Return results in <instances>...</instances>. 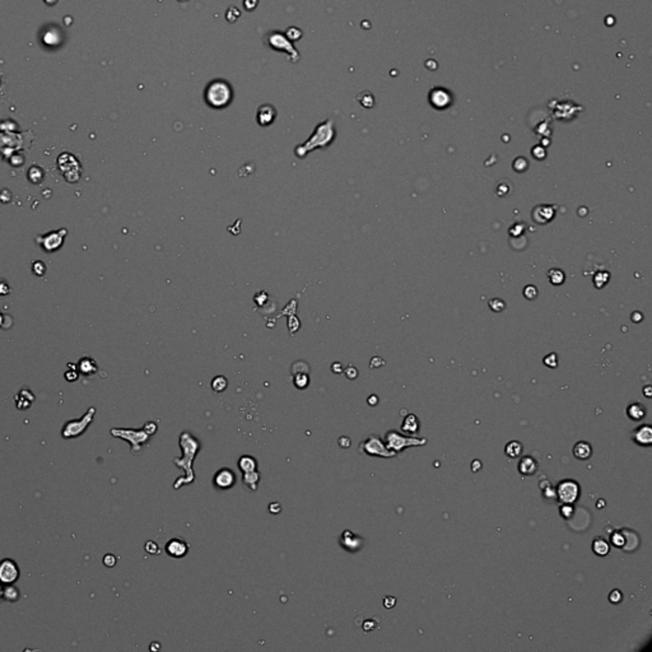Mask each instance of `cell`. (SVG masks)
Listing matches in <instances>:
<instances>
[{
  "label": "cell",
  "mask_w": 652,
  "mask_h": 652,
  "mask_svg": "<svg viewBox=\"0 0 652 652\" xmlns=\"http://www.w3.org/2000/svg\"><path fill=\"white\" fill-rule=\"evenodd\" d=\"M178 445H180V447H181L182 451V458H175L174 459V464L177 466V468L182 469L185 471L184 477H180L175 480L174 483V489L178 491V489L181 488L182 485H189L192 484L195 481V473L194 469H192V464H194L195 456L198 454L199 451H200V447H202V445H200V441L198 438L192 436L190 432L188 430H185L180 434V438H178Z\"/></svg>",
  "instance_id": "1"
},
{
  "label": "cell",
  "mask_w": 652,
  "mask_h": 652,
  "mask_svg": "<svg viewBox=\"0 0 652 652\" xmlns=\"http://www.w3.org/2000/svg\"><path fill=\"white\" fill-rule=\"evenodd\" d=\"M233 99V88L228 80L222 78L213 79L205 86L204 101L209 107L215 110L225 109Z\"/></svg>",
  "instance_id": "2"
},
{
  "label": "cell",
  "mask_w": 652,
  "mask_h": 652,
  "mask_svg": "<svg viewBox=\"0 0 652 652\" xmlns=\"http://www.w3.org/2000/svg\"><path fill=\"white\" fill-rule=\"evenodd\" d=\"M264 42H265L268 48L274 50V51L287 54L288 59L292 63H298L301 60V54L297 51V48L293 46V42L289 41L286 33H283V32L278 31V30H273V31L268 32L265 38H264Z\"/></svg>",
  "instance_id": "3"
},
{
  "label": "cell",
  "mask_w": 652,
  "mask_h": 652,
  "mask_svg": "<svg viewBox=\"0 0 652 652\" xmlns=\"http://www.w3.org/2000/svg\"><path fill=\"white\" fill-rule=\"evenodd\" d=\"M110 433L113 437L121 438L124 441H127L131 445V452L133 454H139L142 451V446L147 444L149 441V434L142 428V429H127V428H112L110 430Z\"/></svg>",
  "instance_id": "4"
},
{
  "label": "cell",
  "mask_w": 652,
  "mask_h": 652,
  "mask_svg": "<svg viewBox=\"0 0 652 652\" xmlns=\"http://www.w3.org/2000/svg\"><path fill=\"white\" fill-rule=\"evenodd\" d=\"M426 444H427V438L408 437V436L400 434L396 430H389L385 436L386 447L396 452V454L400 452V451H403L404 448L410 447V446H423Z\"/></svg>",
  "instance_id": "5"
},
{
  "label": "cell",
  "mask_w": 652,
  "mask_h": 652,
  "mask_svg": "<svg viewBox=\"0 0 652 652\" xmlns=\"http://www.w3.org/2000/svg\"><path fill=\"white\" fill-rule=\"evenodd\" d=\"M95 414H96V408L91 406L82 418H79L77 420H69L68 423H65L64 428L62 430L63 437L65 440H69V438H75L82 436L87 430L89 424L93 422Z\"/></svg>",
  "instance_id": "6"
},
{
  "label": "cell",
  "mask_w": 652,
  "mask_h": 652,
  "mask_svg": "<svg viewBox=\"0 0 652 652\" xmlns=\"http://www.w3.org/2000/svg\"><path fill=\"white\" fill-rule=\"evenodd\" d=\"M359 448L362 452H365L366 455H368V456H380V458H394L396 456V452L394 451L389 450V448L386 447L385 442H383L380 436L377 434H371L368 437L366 438L363 441L362 444L359 445Z\"/></svg>",
  "instance_id": "7"
},
{
  "label": "cell",
  "mask_w": 652,
  "mask_h": 652,
  "mask_svg": "<svg viewBox=\"0 0 652 652\" xmlns=\"http://www.w3.org/2000/svg\"><path fill=\"white\" fill-rule=\"evenodd\" d=\"M334 134L335 130L333 120H326V121L321 123L316 127L314 135L310 138V140L306 142L303 148L312 149L314 147H318V145H326V144H329V142H332L333 138H334Z\"/></svg>",
  "instance_id": "8"
},
{
  "label": "cell",
  "mask_w": 652,
  "mask_h": 652,
  "mask_svg": "<svg viewBox=\"0 0 652 652\" xmlns=\"http://www.w3.org/2000/svg\"><path fill=\"white\" fill-rule=\"evenodd\" d=\"M556 492H557V499H558L560 503L573 505V503L578 499V497H580L581 488L580 484H578L576 480H573V479H563V480L559 481L558 485H557Z\"/></svg>",
  "instance_id": "9"
},
{
  "label": "cell",
  "mask_w": 652,
  "mask_h": 652,
  "mask_svg": "<svg viewBox=\"0 0 652 652\" xmlns=\"http://www.w3.org/2000/svg\"><path fill=\"white\" fill-rule=\"evenodd\" d=\"M19 577V567L11 558L0 562V581L5 585H12Z\"/></svg>",
  "instance_id": "10"
},
{
  "label": "cell",
  "mask_w": 652,
  "mask_h": 652,
  "mask_svg": "<svg viewBox=\"0 0 652 652\" xmlns=\"http://www.w3.org/2000/svg\"><path fill=\"white\" fill-rule=\"evenodd\" d=\"M189 549H190V544L182 538H172L164 545L166 553L176 559L184 558L189 553Z\"/></svg>",
  "instance_id": "11"
},
{
  "label": "cell",
  "mask_w": 652,
  "mask_h": 652,
  "mask_svg": "<svg viewBox=\"0 0 652 652\" xmlns=\"http://www.w3.org/2000/svg\"><path fill=\"white\" fill-rule=\"evenodd\" d=\"M213 484L215 488L221 489V491L231 489L236 484V474L228 468L219 469L214 474Z\"/></svg>",
  "instance_id": "12"
},
{
  "label": "cell",
  "mask_w": 652,
  "mask_h": 652,
  "mask_svg": "<svg viewBox=\"0 0 652 652\" xmlns=\"http://www.w3.org/2000/svg\"><path fill=\"white\" fill-rule=\"evenodd\" d=\"M632 440L639 446H650L652 444V427L650 424H642L632 432Z\"/></svg>",
  "instance_id": "13"
},
{
  "label": "cell",
  "mask_w": 652,
  "mask_h": 652,
  "mask_svg": "<svg viewBox=\"0 0 652 652\" xmlns=\"http://www.w3.org/2000/svg\"><path fill=\"white\" fill-rule=\"evenodd\" d=\"M340 545L348 552H357L363 545L362 538L353 534L350 530H345L340 538Z\"/></svg>",
  "instance_id": "14"
},
{
  "label": "cell",
  "mask_w": 652,
  "mask_h": 652,
  "mask_svg": "<svg viewBox=\"0 0 652 652\" xmlns=\"http://www.w3.org/2000/svg\"><path fill=\"white\" fill-rule=\"evenodd\" d=\"M275 117H277V110L274 109V106H271V105H263L261 107H259L257 123L261 127H268L270 124H273Z\"/></svg>",
  "instance_id": "15"
},
{
  "label": "cell",
  "mask_w": 652,
  "mask_h": 652,
  "mask_svg": "<svg viewBox=\"0 0 652 652\" xmlns=\"http://www.w3.org/2000/svg\"><path fill=\"white\" fill-rule=\"evenodd\" d=\"M519 473L524 477L526 475H534L538 470V461L531 456H524L520 459V462L517 465Z\"/></svg>",
  "instance_id": "16"
},
{
  "label": "cell",
  "mask_w": 652,
  "mask_h": 652,
  "mask_svg": "<svg viewBox=\"0 0 652 652\" xmlns=\"http://www.w3.org/2000/svg\"><path fill=\"white\" fill-rule=\"evenodd\" d=\"M624 534V545L621 550L624 552H635L639 545V536L638 534L629 529H621Z\"/></svg>",
  "instance_id": "17"
},
{
  "label": "cell",
  "mask_w": 652,
  "mask_h": 652,
  "mask_svg": "<svg viewBox=\"0 0 652 652\" xmlns=\"http://www.w3.org/2000/svg\"><path fill=\"white\" fill-rule=\"evenodd\" d=\"M573 455L578 460H588L592 455V447L586 441H580L573 446Z\"/></svg>",
  "instance_id": "18"
},
{
  "label": "cell",
  "mask_w": 652,
  "mask_h": 652,
  "mask_svg": "<svg viewBox=\"0 0 652 652\" xmlns=\"http://www.w3.org/2000/svg\"><path fill=\"white\" fill-rule=\"evenodd\" d=\"M401 430L404 433L414 434L419 430V420L415 414H408L401 423Z\"/></svg>",
  "instance_id": "19"
},
{
  "label": "cell",
  "mask_w": 652,
  "mask_h": 652,
  "mask_svg": "<svg viewBox=\"0 0 652 652\" xmlns=\"http://www.w3.org/2000/svg\"><path fill=\"white\" fill-rule=\"evenodd\" d=\"M627 415H628L631 419L633 420H641L645 418L646 415V408L643 404L638 403V401H635V403H631L627 408Z\"/></svg>",
  "instance_id": "20"
},
{
  "label": "cell",
  "mask_w": 652,
  "mask_h": 652,
  "mask_svg": "<svg viewBox=\"0 0 652 652\" xmlns=\"http://www.w3.org/2000/svg\"><path fill=\"white\" fill-rule=\"evenodd\" d=\"M592 550H594V553L599 557H605L608 556L609 552H610V545L604 538H601V536H596L594 540H592Z\"/></svg>",
  "instance_id": "21"
},
{
  "label": "cell",
  "mask_w": 652,
  "mask_h": 652,
  "mask_svg": "<svg viewBox=\"0 0 652 652\" xmlns=\"http://www.w3.org/2000/svg\"><path fill=\"white\" fill-rule=\"evenodd\" d=\"M237 465H239V470L242 471V473L254 471L257 469L256 459L254 458V456H250V455H243V456H241V458L239 459Z\"/></svg>",
  "instance_id": "22"
},
{
  "label": "cell",
  "mask_w": 652,
  "mask_h": 652,
  "mask_svg": "<svg viewBox=\"0 0 652 652\" xmlns=\"http://www.w3.org/2000/svg\"><path fill=\"white\" fill-rule=\"evenodd\" d=\"M242 481L243 484L246 485L249 489H251V491H256L257 484H259L260 481V473L257 470L243 473Z\"/></svg>",
  "instance_id": "23"
},
{
  "label": "cell",
  "mask_w": 652,
  "mask_h": 652,
  "mask_svg": "<svg viewBox=\"0 0 652 652\" xmlns=\"http://www.w3.org/2000/svg\"><path fill=\"white\" fill-rule=\"evenodd\" d=\"M505 454L509 459L520 458V455L523 454V444H520L519 441H511L506 445Z\"/></svg>",
  "instance_id": "24"
},
{
  "label": "cell",
  "mask_w": 652,
  "mask_h": 652,
  "mask_svg": "<svg viewBox=\"0 0 652 652\" xmlns=\"http://www.w3.org/2000/svg\"><path fill=\"white\" fill-rule=\"evenodd\" d=\"M21 594H19V590L17 588H14L12 585H7V588H4L3 591V599L7 601H12V603H16V601L19 599Z\"/></svg>",
  "instance_id": "25"
},
{
  "label": "cell",
  "mask_w": 652,
  "mask_h": 652,
  "mask_svg": "<svg viewBox=\"0 0 652 652\" xmlns=\"http://www.w3.org/2000/svg\"><path fill=\"white\" fill-rule=\"evenodd\" d=\"M227 385H228V382H227V379H225L224 376H217L212 381V389L215 393H223L227 389Z\"/></svg>",
  "instance_id": "26"
},
{
  "label": "cell",
  "mask_w": 652,
  "mask_h": 652,
  "mask_svg": "<svg viewBox=\"0 0 652 652\" xmlns=\"http://www.w3.org/2000/svg\"><path fill=\"white\" fill-rule=\"evenodd\" d=\"M610 541L615 548L621 549L623 545H624V534H623V530H615L614 533L610 535Z\"/></svg>",
  "instance_id": "27"
},
{
  "label": "cell",
  "mask_w": 652,
  "mask_h": 652,
  "mask_svg": "<svg viewBox=\"0 0 652 652\" xmlns=\"http://www.w3.org/2000/svg\"><path fill=\"white\" fill-rule=\"evenodd\" d=\"M559 513L564 520H567V521H568V520L572 519V516L574 515L573 506L568 505V503H562V506H560V509H559Z\"/></svg>",
  "instance_id": "28"
},
{
  "label": "cell",
  "mask_w": 652,
  "mask_h": 652,
  "mask_svg": "<svg viewBox=\"0 0 652 652\" xmlns=\"http://www.w3.org/2000/svg\"><path fill=\"white\" fill-rule=\"evenodd\" d=\"M302 30L297 27H289L286 32V36L288 37V40L292 42H297L301 37H302Z\"/></svg>",
  "instance_id": "29"
},
{
  "label": "cell",
  "mask_w": 652,
  "mask_h": 652,
  "mask_svg": "<svg viewBox=\"0 0 652 652\" xmlns=\"http://www.w3.org/2000/svg\"><path fill=\"white\" fill-rule=\"evenodd\" d=\"M548 275H549L550 282L553 284H560L564 280L563 271H560V270L558 269H552L549 273H548Z\"/></svg>",
  "instance_id": "30"
},
{
  "label": "cell",
  "mask_w": 652,
  "mask_h": 652,
  "mask_svg": "<svg viewBox=\"0 0 652 652\" xmlns=\"http://www.w3.org/2000/svg\"><path fill=\"white\" fill-rule=\"evenodd\" d=\"M541 492H543V497L546 499V501H556L557 499L556 488H553L552 484H548L546 487H544V488L541 489Z\"/></svg>",
  "instance_id": "31"
},
{
  "label": "cell",
  "mask_w": 652,
  "mask_h": 652,
  "mask_svg": "<svg viewBox=\"0 0 652 652\" xmlns=\"http://www.w3.org/2000/svg\"><path fill=\"white\" fill-rule=\"evenodd\" d=\"M294 385L297 386L298 389H304V387L308 385V376L298 373V375L294 377Z\"/></svg>",
  "instance_id": "32"
},
{
  "label": "cell",
  "mask_w": 652,
  "mask_h": 652,
  "mask_svg": "<svg viewBox=\"0 0 652 652\" xmlns=\"http://www.w3.org/2000/svg\"><path fill=\"white\" fill-rule=\"evenodd\" d=\"M144 549H145V552H147V553H149V554H159V552H160L159 545H158L156 541H153V540H149V541H147V543H145V545H144Z\"/></svg>",
  "instance_id": "33"
},
{
  "label": "cell",
  "mask_w": 652,
  "mask_h": 652,
  "mask_svg": "<svg viewBox=\"0 0 652 652\" xmlns=\"http://www.w3.org/2000/svg\"><path fill=\"white\" fill-rule=\"evenodd\" d=\"M609 600H610V603H613V604H619V603H621V600H623V595H621V592L619 590H613L610 594H609Z\"/></svg>",
  "instance_id": "34"
},
{
  "label": "cell",
  "mask_w": 652,
  "mask_h": 652,
  "mask_svg": "<svg viewBox=\"0 0 652 652\" xmlns=\"http://www.w3.org/2000/svg\"><path fill=\"white\" fill-rule=\"evenodd\" d=\"M117 563V558L113 554H106V556L103 557V564L109 568H112V567L116 566Z\"/></svg>",
  "instance_id": "35"
},
{
  "label": "cell",
  "mask_w": 652,
  "mask_h": 652,
  "mask_svg": "<svg viewBox=\"0 0 652 652\" xmlns=\"http://www.w3.org/2000/svg\"><path fill=\"white\" fill-rule=\"evenodd\" d=\"M544 363H545L548 367H550V368H556L557 365H558V361H557V355L554 354V353H552V354H549V355H546L545 358H544Z\"/></svg>",
  "instance_id": "36"
},
{
  "label": "cell",
  "mask_w": 652,
  "mask_h": 652,
  "mask_svg": "<svg viewBox=\"0 0 652 652\" xmlns=\"http://www.w3.org/2000/svg\"><path fill=\"white\" fill-rule=\"evenodd\" d=\"M143 429L145 430V432H147V433L149 434V436H153V434L156 433V432H157L158 426H157V424H156V423H154V422H147V423H145V424H144V426H143Z\"/></svg>",
  "instance_id": "37"
},
{
  "label": "cell",
  "mask_w": 652,
  "mask_h": 652,
  "mask_svg": "<svg viewBox=\"0 0 652 652\" xmlns=\"http://www.w3.org/2000/svg\"><path fill=\"white\" fill-rule=\"evenodd\" d=\"M524 294H525L526 298H529V300H534V298L538 296V290L534 286H529V287H526L525 290H524Z\"/></svg>",
  "instance_id": "38"
},
{
  "label": "cell",
  "mask_w": 652,
  "mask_h": 652,
  "mask_svg": "<svg viewBox=\"0 0 652 652\" xmlns=\"http://www.w3.org/2000/svg\"><path fill=\"white\" fill-rule=\"evenodd\" d=\"M491 307H492L494 312H499V311H502L505 308V303L501 300H492L491 301Z\"/></svg>",
  "instance_id": "39"
},
{
  "label": "cell",
  "mask_w": 652,
  "mask_h": 652,
  "mask_svg": "<svg viewBox=\"0 0 652 652\" xmlns=\"http://www.w3.org/2000/svg\"><path fill=\"white\" fill-rule=\"evenodd\" d=\"M521 162H523V163H520V158H517V159L515 160V163H513V168H515L517 172L525 171L526 167H527V162H526L525 158H523V160H521Z\"/></svg>",
  "instance_id": "40"
},
{
  "label": "cell",
  "mask_w": 652,
  "mask_h": 652,
  "mask_svg": "<svg viewBox=\"0 0 652 652\" xmlns=\"http://www.w3.org/2000/svg\"><path fill=\"white\" fill-rule=\"evenodd\" d=\"M257 4H259V0H243V7L249 12H253L257 7Z\"/></svg>",
  "instance_id": "41"
},
{
  "label": "cell",
  "mask_w": 652,
  "mask_h": 652,
  "mask_svg": "<svg viewBox=\"0 0 652 652\" xmlns=\"http://www.w3.org/2000/svg\"><path fill=\"white\" fill-rule=\"evenodd\" d=\"M395 604H396V599L394 598V596H386V598L383 599V606H385V608L391 609V608H394V606H395Z\"/></svg>",
  "instance_id": "42"
},
{
  "label": "cell",
  "mask_w": 652,
  "mask_h": 652,
  "mask_svg": "<svg viewBox=\"0 0 652 652\" xmlns=\"http://www.w3.org/2000/svg\"><path fill=\"white\" fill-rule=\"evenodd\" d=\"M80 369H82V372H84V373H87V375H88V373L95 372L97 368H96V366H95V363H93V361H92V362L89 361V363L86 366V367H84V366H80Z\"/></svg>",
  "instance_id": "43"
},
{
  "label": "cell",
  "mask_w": 652,
  "mask_h": 652,
  "mask_svg": "<svg viewBox=\"0 0 652 652\" xmlns=\"http://www.w3.org/2000/svg\"><path fill=\"white\" fill-rule=\"evenodd\" d=\"M269 511H270V512H271V513H274V515H277V513H279L280 511H282V506H280V503H278V502L270 503V505H269Z\"/></svg>",
  "instance_id": "44"
},
{
  "label": "cell",
  "mask_w": 652,
  "mask_h": 652,
  "mask_svg": "<svg viewBox=\"0 0 652 652\" xmlns=\"http://www.w3.org/2000/svg\"><path fill=\"white\" fill-rule=\"evenodd\" d=\"M338 444L342 448H348L349 446H350V440H349V437H345V436H343V437L339 438Z\"/></svg>",
  "instance_id": "45"
},
{
  "label": "cell",
  "mask_w": 652,
  "mask_h": 652,
  "mask_svg": "<svg viewBox=\"0 0 652 652\" xmlns=\"http://www.w3.org/2000/svg\"><path fill=\"white\" fill-rule=\"evenodd\" d=\"M345 373H347V376H348V379H352V380L355 379V377L358 376V372H357V369H355L354 367H349Z\"/></svg>",
  "instance_id": "46"
},
{
  "label": "cell",
  "mask_w": 652,
  "mask_h": 652,
  "mask_svg": "<svg viewBox=\"0 0 652 652\" xmlns=\"http://www.w3.org/2000/svg\"><path fill=\"white\" fill-rule=\"evenodd\" d=\"M480 469H481V461L474 460L471 462V470H473V473H478Z\"/></svg>",
  "instance_id": "47"
},
{
  "label": "cell",
  "mask_w": 652,
  "mask_h": 652,
  "mask_svg": "<svg viewBox=\"0 0 652 652\" xmlns=\"http://www.w3.org/2000/svg\"><path fill=\"white\" fill-rule=\"evenodd\" d=\"M373 628H375L373 620H366L365 621V624H363V629H365L366 632H371Z\"/></svg>",
  "instance_id": "48"
},
{
  "label": "cell",
  "mask_w": 652,
  "mask_h": 652,
  "mask_svg": "<svg viewBox=\"0 0 652 652\" xmlns=\"http://www.w3.org/2000/svg\"><path fill=\"white\" fill-rule=\"evenodd\" d=\"M367 403H368V405H371V406L377 405V403H379V398H377L376 395H371L368 398V400H367Z\"/></svg>",
  "instance_id": "49"
},
{
  "label": "cell",
  "mask_w": 652,
  "mask_h": 652,
  "mask_svg": "<svg viewBox=\"0 0 652 652\" xmlns=\"http://www.w3.org/2000/svg\"><path fill=\"white\" fill-rule=\"evenodd\" d=\"M643 394H645L646 398H649L650 399V398H651V387H650V386H646L645 390H643Z\"/></svg>",
  "instance_id": "50"
},
{
  "label": "cell",
  "mask_w": 652,
  "mask_h": 652,
  "mask_svg": "<svg viewBox=\"0 0 652 652\" xmlns=\"http://www.w3.org/2000/svg\"><path fill=\"white\" fill-rule=\"evenodd\" d=\"M605 506H606V503H605L604 499H599L598 503H596V507H598L599 509H604Z\"/></svg>",
  "instance_id": "51"
},
{
  "label": "cell",
  "mask_w": 652,
  "mask_h": 652,
  "mask_svg": "<svg viewBox=\"0 0 652 652\" xmlns=\"http://www.w3.org/2000/svg\"><path fill=\"white\" fill-rule=\"evenodd\" d=\"M159 649H160V645L158 643V642H154V643H152V645H150V650H152V651H156V650L158 651Z\"/></svg>",
  "instance_id": "52"
},
{
  "label": "cell",
  "mask_w": 652,
  "mask_h": 652,
  "mask_svg": "<svg viewBox=\"0 0 652 652\" xmlns=\"http://www.w3.org/2000/svg\"><path fill=\"white\" fill-rule=\"evenodd\" d=\"M3 591H4L3 582H1V581H0V599H3Z\"/></svg>",
  "instance_id": "53"
}]
</instances>
